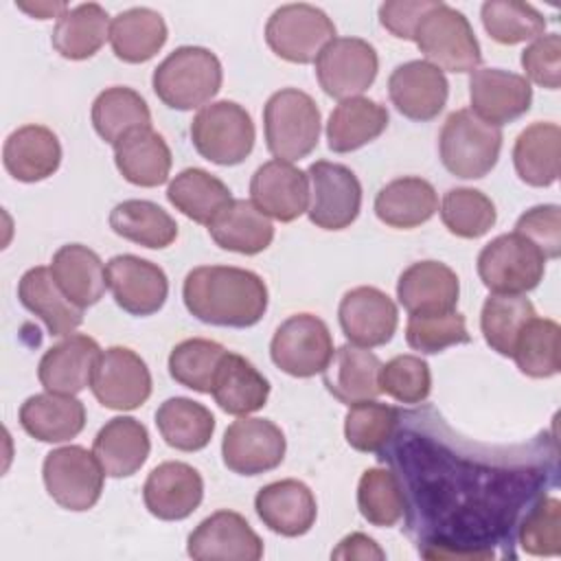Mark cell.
Returning <instances> with one entry per match:
<instances>
[{
  "label": "cell",
  "mask_w": 561,
  "mask_h": 561,
  "mask_svg": "<svg viewBox=\"0 0 561 561\" xmlns=\"http://www.w3.org/2000/svg\"><path fill=\"white\" fill-rule=\"evenodd\" d=\"M182 298L191 316L215 327H254L267 309V287L259 274L232 265H199L184 278Z\"/></svg>",
  "instance_id": "obj_1"
},
{
  "label": "cell",
  "mask_w": 561,
  "mask_h": 561,
  "mask_svg": "<svg viewBox=\"0 0 561 561\" xmlns=\"http://www.w3.org/2000/svg\"><path fill=\"white\" fill-rule=\"evenodd\" d=\"M224 72L217 55L204 46H180L153 70L156 96L171 110L204 107L221 88Z\"/></svg>",
  "instance_id": "obj_2"
},
{
  "label": "cell",
  "mask_w": 561,
  "mask_h": 561,
  "mask_svg": "<svg viewBox=\"0 0 561 561\" xmlns=\"http://www.w3.org/2000/svg\"><path fill=\"white\" fill-rule=\"evenodd\" d=\"M320 123L316 101L298 88L274 92L263 107L265 145L276 160L307 158L318 147Z\"/></svg>",
  "instance_id": "obj_3"
},
{
  "label": "cell",
  "mask_w": 561,
  "mask_h": 561,
  "mask_svg": "<svg viewBox=\"0 0 561 561\" xmlns=\"http://www.w3.org/2000/svg\"><path fill=\"white\" fill-rule=\"evenodd\" d=\"M502 129L471 110H456L443 123L438 153L443 167L460 180L484 178L500 158Z\"/></svg>",
  "instance_id": "obj_4"
},
{
  "label": "cell",
  "mask_w": 561,
  "mask_h": 561,
  "mask_svg": "<svg viewBox=\"0 0 561 561\" xmlns=\"http://www.w3.org/2000/svg\"><path fill=\"white\" fill-rule=\"evenodd\" d=\"M414 44L425 55V61L438 70L473 72L482 61L480 44L469 20L445 2H434L421 18L414 31Z\"/></svg>",
  "instance_id": "obj_5"
},
{
  "label": "cell",
  "mask_w": 561,
  "mask_h": 561,
  "mask_svg": "<svg viewBox=\"0 0 561 561\" xmlns=\"http://www.w3.org/2000/svg\"><path fill=\"white\" fill-rule=\"evenodd\" d=\"M254 123L234 101L204 105L191 121V140L197 153L215 164H241L254 149Z\"/></svg>",
  "instance_id": "obj_6"
},
{
  "label": "cell",
  "mask_w": 561,
  "mask_h": 561,
  "mask_svg": "<svg viewBox=\"0 0 561 561\" xmlns=\"http://www.w3.org/2000/svg\"><path fill=\"white\" fill-rule=\"evenodd\" d=\"M546 272V256L517 232L500 234L478 254V276L493 294H526Z\"/></svg>",
  "instance_id": "obj_7"
},
{
  "label": "cell",
  "mask_w": 561,
  "mask_h": 561,
  "mask_svg": "<svg viewBox=\"0 0 561 561\" xmlns=\"http://www.w3.org/2000/svg\"><path fill=\"white\" fill-rule=\"evenodd\" d=\"M335 39L333 20L318 7L294 2L278 7L265 24V42L274 55L291 64H311Z\"/></svg>",
  "instance_id": "obj_8"
},
{
  "label": "cell",
  "mask_w": 561,
  "mask_h": 561,
  "mask_svg": "<svg viewBox=\"0 0 561 561\" xmlns=\"http://www.w3.org/2000/svg\"><path fill=\"white\" fill-rule=\"evenodd\" d=\"M42 478L48 495L61 508L81 513L99 502L105 471L94 451L81 445H66L46 454Z\"/></svg>",
  "instance_id": "obj_9"
},
{
  "label": "cell",
  "mask_w": 561,
  "mask_h": 561,
  "mask_svg": "<svg viewBox=\"0 0 561 561\" xmlns=\"http://www.w3.org/2000/svg\"><path fill=\"white\" fill-rule=\"evenodd\" d=\"M333 353L331 331L313 313L289 316L270 342L272 362L283 373L300 379L324 373Z\"/></svg>",
  "instance_id": "obj_10"
},
{
  "label": "cell",
  "mask_w": 561,
  "mask_h": 561,
  "mask_svg": "<svg viewBox=\"0 0 561 561\" xmlns=\"http://www.w3.org/2000/svg\"><path fill=\"white\" fill-rule=\"evenodd\" d=\"M309 208L311 224L322 230L348 228L362 208V184L357 175L329 160H316L309 169Z\"/></svg>",
  "instance_id": "obj_11"
},
{
  "label": "cell",
  "mask_w": 561,
  "mask_h": 561,
  "mask_svg": "<svg viewBox=\"0 0 561 561\" xmlns=\"http://www.w3.org/2000/svg\"><path fill=\"white\" fill-rule=\"evenodd\" d=\"M379 70L373 44L362 37H335L316 59V77L324 94L346 101L366 92Z\"/></svg>",
  "instance_id": "obj_12"
},
{
  "label": "cell",
  "mask_w": 561,
  "mask_h": 561,
  "mask_svg": "<svg viewBox=\"0 0 561 561\" xmlns=\"http://www.w3.org/2000/svg\"><path fill=\"white\" fill-rule=\"evenodd\" d=\"M285 434L270 419L241 416L232 421L221 440L224 465L239 476H259L276 469L285 458Z\"/></svg>",
  "instance_id": "obj_13"
},
{
  "label": "cell",
  "mask_w": 561,
  "mask_h": 561,
  "mask_svg": "<svg viewBox=\"0 0 561 561\" xmlns=\"http://www.w3.org/2000/svg\"><path fill=\"white\" fill-rule=\"evenodd\" d=\"M90 388L103 408L136 410L151 394V373L136 351L110 346L96 362Z\"/></svg>",
  "instance_id": "obj_14"
},
{
  "label": "cell",
  "mask_w": 561,
  "mask_h": 561,
  "mask_svg": "<svg viewBox=\"0 0 561 561\" xmlns=\"http://www.w3.org/2000/svg\"><path fill=\"white\" fill-rule=\"evenodd\" d=\"M186 552L195 561H259L263 541L234 511H217L188 535Z\"/></svg>",
  "instance_id": "obj_15"
},
{
  "label": "cell",
  "mask_w": 561,
  "mask_h": 561,
  "mask_svg": "<svg viewBox=\"0 0 561 561\" xmlns=\"http://www.w3.org/2000/svg\"><path fill=\"white\" fill-rule=\"evenodd\" d=\"M107 287L116 305L131 316H151L169 296V280L160 265L136 254H116L105 265Z\"/></svg>",
  "instance_id": "obj_16"
},
{
  "label": "cell",
  "mask_w": 561,
  "mask_h": 561,
  "mask_svg": "<svg viewBox=\"0 0 561 561\" xmlns=\"http://www.w3.org/2000/svg\"><path fill=\"white\" fill-rule=\"evenodd\" d=\"M337 318L351 344L364 348H375L390 342L399 324L394 300L386 291L368 285L355 287L342 296Z\"/></svg>",
  "instance_id": "obj_17"
},
{
  "label": "cell",
  "mask_w": 561,
  "mask_h": 561,
  "mask_svg": "<svg viewBox=\"0 0 561 561\" xmlns=\"http://www.w3.org/2000/svg\"><path fill=\"white\" fill-rule=\"evenodd\" d=\"M471 112L502 127L530 110L533 88L524 75L502 68H480L469 77Z\"/></svg>",
  "instance_id": "obj_18"
},
{
  "label": "cell",
  "mask_w": 561,
  "mask_h": 561,
  "mask_svg": "<svg viewBox=\"0 0 561 561\" xmlns=\"http://www.w3.org/2000/svg\"><path fill=\"white\" fill-rule=\"evenodd\" d=\"M388 94L399 114L425 123L443 112L449 96V83L445 72L436 66L425 59H412L392 70Z\"/></svg>",
  "instance_id": "obj_19"
},
{
  "label": "cell",
  "mask_w": 561,
  "mask_h": 561,
  "mask_svg": "<svg viewBox=\"0 0 561 561\" xmlns=\"http://www.w3.org/2000/svg\"><path fill=\"white\" fill-rule=\"evenodd\" d=\"M252 204L283 224L298 219L309 208V175L287 160L263 162L250 180Z\"/></svg>",
  "instance_id": "obj_20"
},
{
  "label": "cell",
  "mask_w": 561,
  "mask_h": 561,
  "mask_svg": "<svg viewBox=\"0 0 561 561\" xmlns=\"http://www.w3.org/2000/svg\"><path fill=\"white\" fill-rule=\"evenodd\" d=\"M204 497L199 471L180 460H167L151 469L142 486L147 511L162 522L186 519Z\"/></svg>",
  "instance_id": "obj_21"
},
{
  "label": "cell",
  "mask_w": 561,
  "mask_h": 561,
  "mask_svg": "<svg viewBox=\"0 0 561 561\" xmlns=\"http://www.w3.org/2000/svg\"><path fill=\"white\" fill-rule=\"evenodd\" d=\"M101 353L94 337L70 333L42 355L37 379L48 392L77 394L92 383Z\"/></svg>",
  "instance_id": "obj_22"
},
{
  "label": "cell",
  "mask_w": 561,
  "mask_h": 561,
  "mask_svg": "<svg viewBox=\"0 0 561 561\" xmlns=\"http://www.w3.org/2000/svg\"><path fill=\"white\" fill-rule=\"evenodd\" d=\"M460 296L456 272L440 261H419L397 280V298L410 316L454 311Z\"/></svg>",
  "instance_id": "obj_23"
},
{
  "label": "cell",
  "mask_w": 561,
  "mask_h": 561,
  "mask_svg": "<svg viewBox=\"0 0 561 561\" xmlns=\"http://www.w3.org/2000/svg\"><path fill=\"white\" fill-rule=\"evenodd\" d=\"M254 508L259 519L276 535L300 537L311 530L318 504L311 489L294 478L265 484L256 497Z\"/></svg>",
  "instance_id": "obj_24"
},
{
  "label": "cell",
  "mask_w": 561,
  "mask_h": 561,
  "mask_svg": "<svg viewBox=\"0 0 561 561\" xmlns=\"http://www.w3.org/2000/svg\"><path fill=\"white\" fill-rule=\"evenodd\" d=\"M2 162L18 182H42L61 162V145L53 129L44 125H22L11 131L2 147Z\"/></svg>",
  "instance_id": "obj_25"
},
{
  "label": "cell",
  "mask_w": 561,
  "mask_h": 561,
  "mask_svg": "<svg viewBox=\"0 0 561 561\" xmlns=\"http://www.w3.org/2000/svg\"><path fill=\"white\" fill-rule=\"evenodd\" d=\"M18 298L24 309L35 313L53 337L75 333L83 322V309L72 305L53 278L50 267L37 265L22 274L18 283Z\"/></svg>",
  "instance_id": "obj_26"
},
{
  "label": "cell",
  "mask_w": 561,
  "mask_h": 561,
  "mask_svg": "<svg viewBox=\"0 0 561 561\" xmlns=\"http://www.w3.org/2000/svg\"><path fill=\"white\" fill-rule=\"evenodd\" d=\"M22 430L42 443H66L81 434L85 408L75 394L42 392L20 405Z\"/></svg>",
  "instance_id": "obj_27"
},
{
  "label": "cell",
  "mask_w": 561,
  "mask_h": 561,
  "mask_svg": "<svg viewBox=\"0 0 561 561\" xmlns=\"http://www.w3.org/2000/svg\"><path fill=\"white\" fill-rule=\"evenodd\" d=\"M151 440L147 427L134 416L110 419L94 436L92 451L105 476L129 478L149 458Z\"/></svg>",
  "instance_id": "obj_28"
},
{
  "label": "cell",
  "mask_w": 561,
  "mask_h": 561,
  "mask_svg": "<svg viewBox=\"0 0 561 561\" xmlns=\"http://www.w3.org/2000/svg\"><path fill=\"white\" fill-rule=\"evenodd\" d=\"M379 373L381 362L373 351L357 344H344L333 353L329 366L322 373V379L327 390L340 403L353 405L357 401L377 399L381 394Z\"/></svg>",
  "instance_id": "obj_29"
},
{
  "label": "cell",
  "mask_w": 561,
  "mask_h": 561,
  "mask_svg": "<svg viewBox=\"0 0 561 561\" xmlns=\"http://www.w3.org/2000/svg\"><path fill=\"white\" fill-rule=\"evenodd\" d=\"M50 272L66 298L79 309L96 305L107 289V272L101 256L81 243L61 245L53 254Z\"/></svg>",
  "instance_id": "obj_30"
},
{
  "label": "cell",
  "mask_w": 561,
  "mask_h": 561,
  "mask_svg": "<svg viewBox=\"0 0 561 561\" xmlns=\"http://www.w3.org/2000/svg\"><path fill=\"white\" fill-rule=\"evenodd\" d=\"M210 394L224 412L248 416L267 403L270 381L254 368L250 359L226 351L217 366Z\"/></svg>",
  "instance_id": "obj_31"
},
{
  "label": "cell",
  "mask_w": 561,
  "mask_h": 561,
  "mask_svg": "<svg viewBox=\"0 0 561 561\" xmlns=\"http://www.w3.org/2000/svg\"><path fill=\"white\" fill-rule=\"evenodd\" d=\"M114 162L129 184L153 188L169 180L173 158L167 140L147 127L127 134L114 145Z\"/></svg>",
  "instance_id": "obj_32"
},
{
  "label": "cell",
  "mask_w": 561,
  "mask_h": 561,
  "mask_svg": "<svg viewBox=\"0 0 561 561\" xmlns=\"http://www.w3.org/2000/svg\"><path fill=\"white\" fill-rule=\"evenodd\" d=\"M438 197L434 186L416 175L388 182L375 197V215L381 224L399 230L416 228L434 217Z\"/></svg>",
  "instance_id": "obj_33"
},
{
  "label": "cell",
  "mask_w": 561,
  "mask_h": 561,
  "mask_svg": "<svg viewBox=\"0 0 561 561\" xmlns=\"http://www.w3.org/2000/svg\"><path fill=\"white\" fill-rule=\"evenodd\" d=\"M388 110L366 96L340 101L327 123V140L333 153H351L375 138L388 127Z\"/></svg>",
  "instance_id": "obj_34"
},
{
  "label": "cell",
  "mask_w": 561,
  "mask_h": 561,
  "mask_svg": "<svg viewBox=\"0 0 561 561\" xmlns=\"http://www.w3.org/2000/svg\"><path fill=\"white\" fill-rule=\"evenodd\" d=\"M208 234L219 248L252 256L270 248L274 226L270 217L252 204V199H232L210 221Z\"/></svg>",
  "instance_id": "obj_35"
},
{
  "label": "cell",
  "mask_w": 561,
  "mask_h": 561,
  "mask_svg": "<svg viewBox=\"0 0 561 561\" xmlns=\"http://www.w3.org/2000/svg\"><path fill=\"white\" fill-rule=\"evenodd\" d=\"M164 18L149 7L121 11L110 24V44L125 64L149 61L167 42Z\"/></svg>",
  "instance_id": "obj_36"
},
{
  "label": "cell",
  "mask_w": 561,
  "mask_h": 561,
  "mask_svg": "<svg viewBox=\"0 0 561 561\" xmlns=\"http://www.w3.org/2000/svg\"><path fill=\"white\" fill-rule=\"evenodd\" d=\"M110 24L107 11L96 2L68 9L53 28V48L72 61L90 59L110 39Z\"/></svg>",
  "instance_id": "obj_37"
},
{
  "label": "cell",
  "mask_w": 561,
  "mask_h": 561,
  "mask_svg": "<svg viewBox=\"0 0 561 561\" xmlns=\"http://www.w3.org/2000/svg\"><path fill=\"white\" fill-rule=\"evenodd\" d=\"M167 199L171 202V206H175V210H180L188 219L202 226H210V221L234 197L219 178L204 169L188 167L169 182Z\"/></svg>",
  "instance_id": "obj_38"
},
{
  "label": "cell",
  "mask_w": 561,
  "mask_h": 561,
  "mask_svg": "<svg viewBox=\"0 0 561 561\" xmlns=\"http://www.w3.org/2000/svg\"><path fill=\"white\" fill-rule=\"evenodd\" d=\"M561 129L557 123H533L515 140L513 164L522 182L550 186L559 178Z\"/></svg>",
  "instance_id": "obj_39"
},
{
  "label": "cell",
  "mask_w": 561,
  "mask_h": 561,
  "mask_svg": "<svg viewBox=\"0 0 561 561\" xmlns=\"http://www.w3.org/2000/svg\"><path fill=\"white\" fill-rule=\"evenodd\" d=\"M156 425L164 443L180 451L204 449L215 432L213 412L186 397H171L156 410Z\"/></svg>",
  "instance_id": "obj_40"
},
{
  "label": "cell",
  "mask_w": 561,
  "mask_h": 561,
  "mask_svg": "<svg viewBox=\"0 0 561 561\" xmlns=\"http://www.w3.org/2000/svg\"><path fill=\"white\" fill-rule=\"evenodd\" d=\"M110 228L138 245L162 250L178 237L175 219L149 199H125L110 213Z\"/></svg>",
  "instance_id": "obj_41"
},
{
  "label": "cell",
  "mask_w": 561,
  "mask_h": 561,
  "mask_svg": "<svg viewBox=\"0 0 561 561\" xmlns=\"http://www.w3.org/2000/svg\"><path fill=\"white\" fill-rule=\"evenodd\" d=\"M94 131L112 147L136 129L151 127L147 101L131 88L114 85L103 90L92 103Z\"/></svg>",
  "instance_id": "obj_42"
},
{
  "label": "cell",
  "mask_w": 561,
  "mask_h": 561,
  "mask_svg": "<svg viewBox=\"0 0 561 561\" xmlns=\"http://www.w3.org/2000/svg\"><path fill=\"white\" fill-rule=\"evenodd\" d=\"M530 318H535V307L522 294H491L482 305L480 329L495 353L511 357L515 342Z\"/></svg>",
  "instance_id": "obj_43"
},
{
  "label": "cell",
  "mask_w": 561,
  "mask_h": 561,
  "mask_svg": "<svg viewBox=\"0 0 561 561\" xmlns=\"http://www.w3.org/2000/svg\"><path fill=\"white\" fill-rule=\"evenodd\" d=\"M561 329L550 318H530L526 327L522 329L515 348L513 359L517 368L535 379L552 377L561 370Z\"/></svg>",
  "instance_id": "obj_44"
},
{
  "label": "cell",
  "mask_w": 561,
  "mask_h": 561,
  "mask_svg": "<svg viewBox=\"0 0 561 561\" xmlns=\"http://www.w3.org/2000/svg\"><path fill=\"white\" fill-rule=\"evenodd\" d=\"M480 18L491 39L504 46L533 42L546 31V18L533 4L519 0H486Z\"/></svg>",
  "instance_id": "obj_45"
},
{
  "label": "cell",
  "mask_w": 561,
  "mask_h": 561,
  "mask_svg": "<svg viewBox=\"0 0 561 561\" xmlns=\"http://www.w3.org/2000/svg\"><path fill=\"white\" fill-rule=\"evenodd\" d=\"M357 508L362 517L373 526H394L405 513L399 478L383 467L366 469L357 484Z\"/></svg>",
  "instance_id": "obj_46"
},
{
  "label": "cell",
  "mask_w": 561,
  "mask_h": 561,
  "mask_svg": "<svg viewBox=\"0 0 561 561\" xmlns=\"http://www.w3.org/2000/svg\"><path fill=\"white\" fill-rule=\"evenodd\" d=\"M397 425H399L397 408L379 403L375 399H366L348 405V412L344 419V436L355 451L377 454L392 440Z\"/></svg>",
  "instance_id": "obj_47"
},
{
  "label": "cell",
  "mask_w": 561,
  "mask_h": 561,
  "mask_svg": "<svg viewBox=\"0 0 561 561\" xmlns=\"http://www.w3.org/2000/svg\"><path fill=\"white\" fill-rule=\"evenodd\" d=\"M226 355L219 342L206 337H191L173 346L169 355V375L184 388L208 394L213 390L215 373Z\"/></svg>",
  "instance_id": "obj_48"
},
{
  "label": "cell",
  "mask_w": 561,
  "mask_h": 561,
  "mask_svg": "<svg viewBox=\"0 0 561 561\" xmlns=\"http://www.w3.org/2000/svg\"><path fill=\"white\" fill-rule=\"evenodd\" d=\"M445 228L460 239H478L486 234L497 219L495 204L478 188H451L440 204Z\"/></svg>",
  "instance_id": "obj_49"
},
{
  "label": "cell",
  "mask_w": 561,
  "mask_h": 561,
  "mask_svg": "<svg viewBox=\"0 0 561 561\" xmlns=\"http://www.w3.org/2000/svg\"><path fill=\"white\" fill-rule=\"evenodd\" d=\"M405 340L419 353H440L447 346L469 344L471 335L465 316L454 311L432 316H410L405 324Z\"/></svg>",
  "instance_id": "obj_50"
},
{
  "label": "cell",
  "mask_w": 561,
  "mask_h": 561,
  "mask_svg": "<svg viewBox=\"0 0 561 561\" xmlns=\"http://www.w3.org/2000/svg\"><path fill=\"white\" fill-rule=\"evenodd\" d=\"M379 388L399 403H423L432 390V373L419 355H397L381 364Z\"/></svg>",
  "instance_id": "obj_51"
},
{
  "label": "cell",
  "mask_w": 561,
  "mask_h": 561,
  "mask_svg": "<svg viewBox=\"0 0 561 561\" xmlns=\"http://www.w3.org/2000/svg\"><path fill=\"white\" fill-rule=\"evenodd\" d=\"M519 546L533 557H557L561 552V502L541 497L519 526Z\"/></svg>",
  "instance_id": "obj_52"
},
{
  "label": "cell",
  "mask_w": 561,
  "mask_h": 561,
  "mask_svg": "<svg viewBox=\"0 0 561 561\" xmlns=\"http://www.w3.org/2000/svg\"><path fill=\"white\" fill-rule=\"evenodd\" d=\"M517 234L528 239L539 252L550 259H559L561 254V208L557 204H541L528 208L515 224Z\"/></svg>",
  "instance_id": "obj_53"
},
{
  "label": "cell",
  "mask_w": 561,
  "mask_h": 561,
  "mask_svg": "<svg viewBox=\"0 0 561 561\" xmlns=\"http://www.w3.org/2000/svg\"><path fill=\"white\" fill-rule=\"evenodd\" d=\"M522 68L528 83L557 90L561 83V37L557 33L539 35L522 53Z\"/></svg>",
  "instance_id": "obj_54"
},
{
  "label": "cell",
  "mask_w": 561,
  "mask_h": 561,
  "mask_svg": "<svg viewBox=\"0 0 561 561\" xmlns=\"http://www.w3.org/2000/svg\"><path fill=\"white\" fill-rule=\"evenodd\" d=\"M436 0H390L379 7V24L399 39L414 42V31L421 18Z\"/></svg>",
  "instance_id": "obj_55"
},
{
  "label": "cell",
  "mask_w": 561,
  "mask_h": 561,
  "mask_svg": "<svg viewBox=\"0 0 561 561\" xmlns=\"http://www.w3.org/2000/svg\"><path fill=\"white\" fill-rule=\"evenodd\" d=\"M331 559H386V552L375 543V539H370L364 533H353L348 537H344L337 548L331 552Z\"/></svg>",
  "instance_id": "obj_56"
},
{
  "label": "cell",
  "mask_w": 561,
  "mask_h": 561,
  "mask_svg": "<svg viewBox=\"0 0 561 561\" xmlns=\"http://www.w3.org/2000/svg\"><path fill=\"white\" fill-rule=\"evenodd\" d=\"M15 7L31 18L37 20H50V18H61L68 11L66 2H46V0H35V2H15Z\"/></svg>",
  "instance_id": "obj_57"
}]
</instances>
